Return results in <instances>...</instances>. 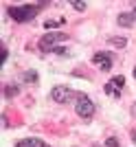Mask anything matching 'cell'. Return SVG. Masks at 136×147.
Returning a JSON list of instances; mask_svg holds the SVG:
<instances>
[{
  "label": "cell",
  "mask_w": 136,
  "mask_h": 147,
  "mask_svg": "<svg viewBox=\"0 0 136 147\" xmlns=\"http://www.w3.org/2000/svg\"><path fill=\"white\" fill-rule=\"evenodd\" d=\"M20 92V88L18 86H5V99H11V97H15Z\"/></svg>",
  "instance_id": "9"
},
{
  "label": "cell",
  "mask_w": 136,
  "mask_h": 147,
  "mask_svg": "<svg viewBox=\"0 0 136 147\" xmlns=\"http://www.w3.org/2000/svg\"><path fill=\"white\" fill-rule=\"evenodd\" d=\"M132 141L136 143V129H134V132H132Z\"/></svg>",
  "instance_id": "17"
},
{
  "label": "cell",
  "mask_w": 136,
  "mask_h": 147,
  "mask_svg": "<svg viewBox=\"0 0 136 147\" xmlns=\"http://www.w3.org/2000/svg\"><path fill=\"white\" fill-rule=\"evenodd\" d=\"M134 16H136V11H134Z\"/></svg>",
  "instance_id": "20"
},
{
  "label": "cell",
  "mask_w": 136,
  "mask_h": 147,
  "mask_svg": "<svg viewBox=\"0 0 136 147\" xmlns=\"http://www.w3.org/2000/svg\"><path fill=\"white\" fill-rule=\"evenodd\" d=\"M0 55H2V57H0V61H2V64H5V61H7V49H5V44H2V46H0Z\"/></svg>",
  "instance_id": "16"
},
{
  "label": "cell",
  "mask_w": 136,
  "mask_h": 147,
  "mask_svg": "<svg viewBox=\"0 0 136 147\" xmlns=\"http://www.w3.org/2000/svg\"><path fill=\"white\" fill-rule=\"evenodd\" d=\"M24 81H26V84H35V81H37V73H35V70H26V73H24Z\"/></svg>",
  "instance_id": "11"
},
{
  "label": "cell",
  "mask_w": 136,
  "mask_h": 147,
  "mask_svg": "<svg viewBox=\"0 0 136 147\" xmlns=\"http://www.w3.org/2000/svg\"><path fill=\"white\" fill-rule=\"evenodd\" d=\"M134 20H136L134 13H121V16H118V24H121V26H132V24H134Z\"/></svg>",
  "instance_id": "8"
},
{
  "label": "cell",
  "mask_w": 136,
  "mask_h": 147,
  "mask_svg": "<svg viewBox=\"0 0 136 147\" xmlns=\"http://www.w3.org/2000/svg\"><path fill=\"white\" fill-rule=\"evenodd\" d=\"M50 97H53V101H57V103H66L68 99L73 97V90L66 88V86H55L50 90Z\"/></svg>",
  "instance_id": "5"
},
{
  "label": "cell",
  "mask_w": 136,
  "mask_h": 147,
  "mask_svg": "<svg viewBox=\"0 0 136 147\" xmlns=\"http://www.w3.org/2000/svg\"><path fill=\"white\" fill-rule=\"evenodd\" d=\"M64 40H68L66 33H55V31H50V33H46L44 37H40V51L48 53V51H53L57 44L64 42Z\"/></svg>",
  "instance_id": "2"
},
{
  "label": "cell",
  "mask_w": 136,
  "mask_h": 147,
  "mask_svg": "<svg viewBox=\"0 0 136 147\" xmlns=\"http://www.w3.org/2000/svg\"><path fill=\"white\" fill-rule=\"evenodd\" d=\"M70 5H73L77 11H83V9H86V2H83V0H73Z\"/></svg>",
  "instance_id": "13"
},
{
  "label": "cell",
  "mask_w": 136,
  "mask_h": 147,
  "mask_svg": "<svg viewBox=\"0 0 136 147\" xmlns=\"http://www.w3.org/2000/svg\"><path fill=\"white\" fill-rule=\"evenodd\" d=\"M42 147H50V145H42Z\"/></svg>",
  "instance_id": "19"
},
{
  "label": "cell",
  "mask_w": 136,
  "mask_h": 147,
  "mask_svg": "<svg viewBox=\"0 0 136 147\" xmlns=\"http://www.w3.org/2000/svg\"><path fill=\"white\" fill-rule=\"evenodd\" d=\"M92 61L101 68V70H105V73L112 68V55L110 53H97V55L92 57Z\"/></svg>",
  "instance_id": "6"
},
{
  "label": "cell",
  "mask_w": 136,
  "mask_h": 147,
  "mask_svg": "<svg viewBox=\"0 0 136 147\" xmlns=\"http://www.w3.org/2000/svg\"><path fill=\"white\" fill-rule=\"evenodd\" d=\"M64 24V20L62 18H59V20H48V22H44V26H46V29H57V26H62Z\"/></svg>",
  "instance_id": "12"
},
{
  "label": "cell",
  "mask_w": 136,
  "mask_h": 147,
  "mask_svg": "<svg viewBox=\"0 0 136 147\" xmlns=\"http://www.w3.org/2000/svg\"><path fill=\"white\" fill-rule=\"evenodd\" d=\"M44 143L40 138H22V141L15 143V147H42Z\"/></svg>",
  "instance_id": "7"
},
{
  "label": "cell",
  "mask_w": 136,
  "mask_h": 147,
  "mask_svg": "<svg viewBox=\"0 0 136 147\" xmlns=\"http://www.w3.org/2000/svg\"><path fill=\"white\" fill-rule=\"evenodd\" d=\"M75 110L81 119H92L94 114V103L90 101V97L86 94H77V101H75Z\"/></svg>",
  "instance_id": "3"
},
{
  "label": "cell",
  "mask_w": 136,
  "mask_h": 147,
  "mask_svg": "<svg viewBox=\"0 0 136 147\" xmlns=\"http://www.w3.org/2000/svg\"><path fill=\"white\" fill-rule=\"evenodd\" d=\"M110 44L116 46V49H123L125 44H127V40H125V37H110Z\"/></svg>",
  "instance_id": "10"
},
{
  "label": "cell",
  "mask_w": 136,
  "mask_h": 147,
  "mask_svg": "<svg viewBox=\"0 0 136 147\" xmlns=\"http://www.w3.org/2000/svg\"><path fill=\"white\" fill-rule=\"evenodd\" d=\"M50 53H57V55H66L68 51H66V49H62V46H55V49L50 51Z\"/></svg>",
  "instance_id": "15"
},
{
  "label": "cell",
  "mask_w": 136,
  "mask_h": 147,
  "mask_svg": "<svg viewBox=\"0 0 136 147\" xmlns=\"http://www.w3.org/2000/svg\"><path fill=\"white\" fill-rule=\"evenodd\" d=\"M134 77H136V68H134Z\"/></svg>",
  "instance_id": "18"
},
{
  "label": "cell",
  "mask_w": 136,
  "mask_h": 147,
  "mask_svg": "<svg viewBox=\"0 0 136 147\" xmlns=\"http://www.w3.org/2000/svg\"><path fill=\"white\" fill-rule=\"evenodd\" d=\"M37 11H40L37 5H20V7H9L7 9L9 18H13L15 22H31L37 16Z\"/></svg>",
  "instance_id": "1"
},
{
  "label": "cell",
  "mask_w": 136,
  "mask_h": 147,
  "mask_svg": "<svg viewBox=\"0 0 136 147\" xmlns=\"http://www.w3.org/2000/svg\"><path fill=\"white\" fill-rule=\"evenodd\" d=\"M123 86H125V77H123V75H116L114 79H110L108 84H105V92H108V94H112V97H118Z\"/></svg>",
  "instance_id": "4"
},
{
  "label": "cell",
  "mask_w": 136,
  "mask_h": 147,
  "mask_svg": "<svg viewBox=\"0 0 136 147\" xmlns=\"http://www.w3.org/2000/svg\"><path fill=\"white\" fill-rule=\"evenodd\" d=\"M105 147H118V141L114 138V136H110V138L105 141Z\"/></svg>",
  "instance_id": "14"
}]
</instances>
